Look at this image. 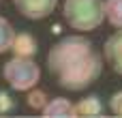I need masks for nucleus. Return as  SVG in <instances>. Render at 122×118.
Listing matches in <instances>:
<instances>
[{
    "mask_svg": "<svg viewBox=\"0 0 122 118\" xmlns=\"http://www.w3.org/2000/svg\"><path fill=\"white\" fill-rule=\"evenodd\" d=\"M47 71L60 88L79 92L92 86L103 73V56L90 39L71 34L54 43L47 52Z\"/></svg>",
    "mask_w": 122,
    "mask_h": 118,
    "instance_id": "obj_1",
    "label": "nucleus"
},
{
    "mask_svg": "<svg viewBox=\"0 0 122 118\" xmlns=\"http://www.w3.org/2000/svg\"><path fill=\"white\" fill-rule=\"evenodd\" d=\"M62 15L73 30L90 32L105 19V0H64Z\"/></svg>",
    "mask_w": 122,
    "mask_h": 118,
    "instance_id": "obj_2",
    "label": "nucleus"
},
{
    "mask_svg": "<svg viewBox=\"0 0 122 118\" xmlns=\"http://www.w3.org/2000/svg\"><path fill=\"white\" fill-rule=\"evenodd\" d=\"M2 77L13 90L28 92L30 88H34L39 84L41 69H39V64L32 58L15 56V58H11L9 62L2 64Z\"/></svg>",
    "mask_w": 122,
    "mask_h": 118,
    "instance_id": "obj_3",
    "label": "nucleus"
},
{
    "mask_svg": "<svg viewBox=\"0 0 122 118\" xmlns=\"http://www.w3.org/2000/svg\"><path fill=\"white\" fill-rule=\"evenodd\" d=\"M15 9L19 15H24L26 19H45L54 13L58 0H13Z\"/></svg>",
    "mask_w": 122,
    "mask_h": 118,
    "instance_id": "obj_4",
    "label": "nucleus"
},
{
    "mask_svg": "<svg viewBox=\"0 0 122 118\" xmlns=\"http://www.w3.org/2000/svg\"><path fill=\"white\" fill-rule=\"evenodd\" d=\"M103 58L112 67L114 73L122 75V28H118L112 37L105 39V43H103Z\"/></svg>",
    "mask_w": 122,
    "mask_h": 118,
    "instance_id": "obj_5",
    "label": "nucleus"
},
{
    "mask_svg": "<svg viewBox=\"0 0 122 118\" xmlns=\"http://www.w3.org/2000/svg\"><path fill=\"white\" fill-rule=\"evenodd\" d=\"M15 56H24V58H32L39 52V43L30 32H15L13 45H11Z\"/></svg>",
    "mask_w": 122,
    "mask_h": 118,
    "instance_id": "obj_6",
    "label": "nucleus"
},
{
    "mask_svg": "<svg viewBox=\"0 0 122 118\" xmlns=\"http://www.w3.org/2000/svg\"><path fill=\"white\" fill-rule=\"evenodd\" d=\"M103 114H105V107L101 103V97L97 95H90L79 103H75V116H103Z\"/></svg>",
    "mask_w": 122,
    "mask_h": 118,
    "instance_id": "obj_7",
    "label": "nucleus"
},
{
    "mask_svg": "<svg viewBox=\"0 0 122 118\" xmlns=\"http://www.w3.org/2000/svg\"><path fill=\"white\" fill-rule=\"evenodd\" d=\"M41 112L43 116H75V105L69 99L58 97V99H49Z\"/></svg>",
    "mask_w": 122,
    "mask_h": 118,
    "instance_id": "obj_8",
    "label": "nucleus"
},
{
    "mask_svg": "<svg viewBox=\"0 0 122 118\" xmlns=\"http://www.w3.org/2000/svg\"><path fill=\"white\" fill-rule=\"evenodd\" d=\"M13 39H15V30H13L11 21L0 15V54H6L11 49Z\"/></svg>",
    "mask_w": 122,
    "mask_h": 118,
    "instance_id": "obj_9",
    "label": "nucleus"
},
{
    "mask_svg": "<svg viewBox=\"0 0 122 118\" xmlns=\"http://www.w3.org/2000/svg\"><path fill=\"white\" fill-rule=\"evenodd\" d=\"M105 19L114 28H122V0H105Z\"/></svg>",
    "mask_w": 122,
    "mask_h": 118,
    "instance_id": "obj_10",
    "label": "nucleus"
},
{
    "mask_svg": "<svg viewBox=\"0 0 122 118\" xmlns=\"http://www.w3.org/2000/svg\"><path fill=\"white\" fill-rule=\"evenodd\" d=\"M47 101H49L47 92L45 90H39V88H30L28 95H26V103H28L30 110H43Z\"/></svg>",
    "mask_w": 122,
    "mask_h": 118,
    "instance_id": "obj_11",
    "label": "nucleus"
},
{
    "mask_svg": "<svg viewBox=\"0 0 122 118\" xmlns=\"http://www.w3.org/2000/svg\"><path fill=\"white\" fill-rule=\"evenodd\" d=\"M15 99L6 92V90H0V116H4V114H11L13 110H15Z\"/></svg>",
    "mask_w": 122,
    "mask_h": 118,
    "instance_id": "obj_12",
    "label": "nucleus"
},
{
    "mask_svg": "<svg viewBox=\"0 0 122 118\" xmlns=\"http://www.w3.org/2000/svg\"><path fill=\"white\" fill-rule=\"evenodd\" d=\"M109 110H112L114 116L122 118V90H118V92L112 95V99H109Z\"/></svg>",
    "mask_w": 122,
    "mask_h": 118,
    "instance_id": "obj_13",
    "label": "nucleus"
}]
</instances>
